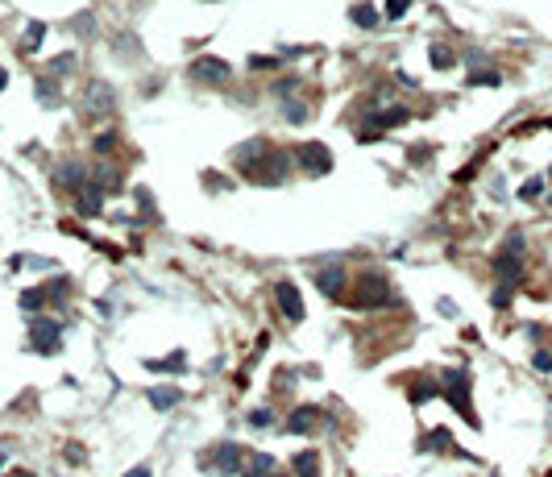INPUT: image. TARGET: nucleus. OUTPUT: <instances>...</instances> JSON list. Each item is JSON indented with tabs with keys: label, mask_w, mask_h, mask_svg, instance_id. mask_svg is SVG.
I'll return each instance as SVG.
<instances>
[{
	"label": "nucleus",
	"mask_w": 552,
	"mask_h": 477,
	"mask_svg": "<svg viewBox=\"0 0 552 477\" xmlns=\"http://www.w3.org/2000/svg\"><path fill=\"white\" fill-rule=\"evenodd\" d=\"M532 365H536V370H552V353H536Z\"/></svg>",
	"instance_id": "38"
},
{
	"label": "nucleus",
	"mask_w": 552,
	"mask_h": 477,
	"mask_svg": "<svg viewBox=\"0 0 552 477\" xmlns=\"http://www.w3.org/2000/svg\"><path fill=\"white\" fill-rule=\"evenodd\" d=\"M407 121H412V108H407V104H390V108L366 112L362 125H357V137H362V141H374V137H382L386 129H399V125H407Z\"/></svg>",
	"instance_id": "4"
},
{
	"label": "nucleus",
	"mask_w": 552,
	"mask_h": 477,
	"mask_svg": "<svg viewBox=\"0 0 552 477\" xmlns=\"http://www.w3.org/2000/svg\"><path fill=\"white\" fill-rule=\"evenodd\" d=\"M245 444H237V440H225V444H216L208 457H204V469L216 477H241V469H245Z\"/></svg>",
	"instance_id": "5"
},
{
	"label": "nucleus",
	"mask_w": 552,
	"mask_h": 477,
	"mask_svg": "<svg viewBox=\"0 0 552 477\" xmlns=\"http://www.w3.org/2000/svg\"><path fill=\"white\" fill-rule=\"evenodd\" d=\"M266 477H282V473H266Z\"/></svg>",
	"instance_id": "43"
},
{
	"label": "nucleus",
	"mask_w": 552,
	"mask_h": 477,
	"mask_svg": "<svg viewBox=\"0 0 552 477\" xmlns=\"http://www.w3.org/2000/svg\"><path fill=\"white\" fill-rule=\"evenodd\" d=\"M249 67H254V71H262V67L270 71V67H278V58H262V54H254V58H249Z\"/></svg>",
	"instance_id": "36"
},
{
	"label": "nucleus",
	"mask_w": 552,
	"mask_h": 477,
	"mask_svg": "<svg viewBox=\"0 0 552 477\" xmlns=\"http://www.w3.org/2000/svg\"><path fill=\"white\" fill-rule=\"evenodd\" d=\"M266 473H275V457H270V452H249L241 477H266Z\"/></svg>",
	"instance_id": "18"
},
{
	"label": "nucleus",
	"mask_w": 552,
	"mask_h": 477,
	"mask_svg": "<svg viewBox=\"0 0 552 477\" xmlns=\"http://www.w3.org/2000/svg\"><path fill=\"white\" fill-rule=\"evenodd\" d=\"M8 477H34V473H25V469H17V473H8Z\"/></svg>",
	"instance_id": "41"
},
{
	"label": "nucleus",
	"mask_w": 552,
	"mask_h": 477,
	"mask_svg": "<svg viewBox=\"0 0 552 477\" xmlns=\"http://www.w3.org/2000/svg\"><path fill=\"white\" fill-rule=\"evenodd\" d=\"M282 121L303 125V121H308V104H303V100H287V104H282Z\"/></svg>",
	"instance_id": "25"
},
{
	"label": "nucleus",
	"mask_w": 552,
	"mask_h": 477,
	"mask_svg": "<svg viewBox=\"0 0 552 477\" xmlns=\"http://www.w3.org/2000/svg\"><path fill=\"white\" fill-rule=\"evenodd\" d=\"M316 287H320V295L328 299H345V270L332 261L328 270H316Z\"/></svg>",
	"instance_id": "13"
},
{
	"label": "nucleus",
	"mask_w": 552,
	"mask_h": 477,
	"mask_svg": "<svg viewBox=\"0 0 552 477\" xmlns=\"http://www.w3.org/2000/svg\"><path fill=\"white\" fill-rule=\"evenodd\" d=\"M494 278H499L494 307H506L511 295H515V287H519V278H523V233H519V228L506 233L499 254H494Z\"/></svg>",
	"instance_id": "2"
},
{
	"label": "nucleus",
	"mask_w": 552,
	"mask_h": 477,
	"mask_svg": "<svg viewBox=\"0 0 552 477\" xmlns=\"http://www.w3.org/2000/svg\"><path fill=\"white\" fill-rule=\"evenodd\" d=\"M187 75L195 79V84H208V87H221L232 79V67L225 58H216V54H199L191 67H187Z\"/></svg>",
	"instance_id": "7"
},
{
	"label": "nucleus",
	"mask_w": 552,
	"mask_h": 477,
	"mask_svg": "<svg viewBox=\"0 0 552 477\" xmlns=\"http://www.w3.org/2000/svg\"><path fill=\"white\" fill-rule=\"evenodd\" d=\"M275 299H278V307H282V315L291 320V324H299L303 320V295L295 291V282H275Z\"/></svg>",
	"instance_id": "12"
},
{
	"label": "nucleus",
	"mask_w": 552,
	"mask_h": 477,
	"mask_svg": "<svg viewBox=\"0 0 552 477\" xmlns=\"http://www.w3.org/2000/svg\"><path fill=\"white\" fill-rule=\"evenodd\" d=\"M38 100L46 104V108H54L63 96H58V84H54V75H38Z\"/></svg>",
	"instance_id": "24"
},
{
	"label": "nucleus",
	"mask_w": 552,
	"mask_h": 477,
	"mask_svg": "<svg viewBox=\"0 0 552 477\" xmlns=\"http://www.w3.org/2000/svg\"><path fill=\"white\" fill-rule=\"evenodd\" d=\"M42 38H46V25L34 21V25L21 34V54H38V50H42Z\"/></svg>",
	"instance_id": "21"
},
{
	"label": "nucleus",
	"mask_w": 552,
	"mask_h": 477,
	"mask_svg": "<svg viewBox=\"0 0 552 477\" xmlns=\"http://www.w3.org/2000/svg\"><path fill=\"white\" fill-rule=\"evenodd\" d=\"M125 477H150V465H138V469H129Z\"/></svg>",
	"instance_id": "39"
},
{
	"label": "nucleus",
	"mask_w": 552,
	"mask_h": 477,
	"mask_svg": "<svg viewBox=\"0 0 552 477\" xmlns=\"http://www.w3.org/2000/svg\"><path fill=\"white\" fill-rule=\"evenodd\" d=\"M145 365H150V370H183V365H187V357H183V353H175V357H166V361H158V357H150Z\"/></svg>",
	"instance_id": "31"
},
{
	"label": "nucleus",
	"mask_w": 552,
	"mask_h": 477,
	"mask_svg": "<svg viewBox=\"0 0 552 477\" xmlns=\"http://www.w3.org/2000/svg\"><path fill=\"white\" fill-rule=\"evenodd\" d=\"M54 178H58V187H67V191H75V195L88 187V171H84L79 162H67V166H58V174H54Z\"/></svg>",
	"instance_id": "15"
},
{
	"label": "nucleus",
	"mask_w": 552,
	"mask_h": 477,
	"mask_svg": "<svg viewBox=\"0 0 552 477\" xmlns=\"http://www.w3.org/2000/svg\"><path fill=\"white\" fill-rule=\"evenodd\" d=\"M407 8H412V0H386V17H390V21H403Z\"/></svg>",
	"instance_id": "33"
},
{
	"label": "nucleus",
	"mask_w": 552,
	"mask_h": 477,
	"mask_svg": "<svg viewBox=\"0 0 552 477\" xmlns=\"http://www.w3.org/2000/svg\"><path fill=\"white\" fill-rule=\"evenodd\" d=\"M112 108H117V91L104 84V79H92L88 91H84V117L104 121V117H112Z\"/></svg>",
	"instance_id": "9"
},
{
	"label": "nucleus",
	"mask_w": 552,
	"mask_h": 477,
	"mask_svg": "<svg viewBox=\"0 0 552 477\" xmlns=\"http://www.w3.org/2000/svg\"><path fill=\"white\" fill-rule=\"evenodd\" d=\"M469 84L473 87H499L503 75H499V71H469Z\"/></svg>",
	"instance_id": "28"
},
{
	"label": "nucleus",
	"mask_w": 552,
	"mask_h": 477,
	"mask_svg": "<svg viewBox=\"0 0 552 477\" xmlns=\"http://www.w3.org/2000/svg\"><path fill=\"white\" fill-rule=\"evenodd\" d=\"M291 154L287 150H275V145H266V141H245V145H237V166L249 174L258 187H278L287 171H291Z\"/></svg>",
	"instance_id": "1"
},
{
	"label": "nucleus",
	"mask_w": 552,
	"mask_h": 477,
	"mask_svg": "<svg viewBox=\"0 0 552 477\" xmlns=\"http://www.w3.org/2000/svg\"><path fill=\"white\" fill-rule=\"evenodd\" d=\"M419 444H423V452H449V448H453V436L445 432V428H436V432L423 436Z\"/></svg>",
	"instance_id": "22"
},
{
	"label": "nucleus",
	"mask_w": 552,
	"mask_h": 477,
	"mask_svg": "<svg viewBox=\"0 0 552 477\" xmlns=\"http://www.w3.org/2000/svg\"><path fill=\"white\" fill-rule=\"evenodd\" d=\"M295 84H299V79H291V75H287V79H278V84H275V91H278V96H291V91H295Z\"/></svg>",
	"instance_id": "37"
},
{
	"label": "nucleus",
	"mask_w": 552,
	"mask_h": 477,
	"mask_svg": "<svg viewBox=\"0 0 552 477\" xmlns=\"http://www.w3.org/2000/svg\"><path fill=\"white\" fill-rule=\"evenodd\" d=\"M291 473H295V477H320V452H316V448H303V452H295V461H291Z\"/></svg>",
	"instance_id": "16"
},
{
	"label": "nucleus",
	"mask_w": 552,
	"mask_h": 477,
	"mask_svg": "<svg viewBox=\"0 0 552 477\" xmlns=\"http://www.w3.org/2000/svg\"><path fill=\"white\" fill-rule=\"evenodd\" d=\"M390 299H395V291H390V282H386L382 274H366V278H357L353 307H386Z\"/></svg>",
	"instance_id": "8"
},
{
	"label": "nucleus",
	"mask_w": 552,
	"mask_h": 477,
	"mask_svg": "<svg viewBox=\"0 0 552 477\" xmlns=\"http://www.w3.org/2000/svg\"><path fill=\"white\" fill-rule=\"evenodd\" d=\"M291 436H312V432H320L324 428V411L320 407H295L291 411V419L282 424Z\"/></svg>",
	"instance_id": "11"
},
{
	"label": "nucleus",
	"mask_w": 552,
	"mask_h": 477,
	"mask_svg": "<svg viewBox=\"0 0 552 477\" xmlns=\"http://www.w3.org/2000/svg\"><path fill=\"white\" fill-rule=\"evenodd\" d=\"M353 25H362V30H374L378 25V13H374V4H353Z\"/></svg>",
	"instance_id": "26"
},
{
	"label": "nucleus",
	"mask_w": 552,
	"mask_h": 477,
	"mask_svg": "<svg viewBox=\"0 0 552 477\" xmlns=\"http://www.w3.org/2000/svg\"><path fill=\"white\" fill-rule=\"evenodd\" d=\"M245 424L262 432V428H275V415H270V407H254V411L245 415Z\"/></svg>",
	"instance_id": "27"
},
{
	"label": "nucleus",
	"mask_w": 552,
	"mask_h": 477,
	"mask_svg": "<svg viewBox=\"0 0 552 477\" xmlns=\"http://www.w3.org/2000/svg\"><path fill=\"white\" fill-rule=\"evenodd\" d=\"M112 145H117V133H100V137L92 141V150H96V154H104V158L112 154Z\"/></svg>",
	"instance_id": "34"
},
{
	"label": "nucleus",
	"mask_w": 552,
	"mask_h": 477,
	"mask_svg": "<svg viewBox=\"0 0 552 477\" xmlns=\"http://www.w3.org/2000/svg\"><path fill=\"white\" fill-rule=\"evenodd\" d=\"M440 394V382H432V378H419L415 386H407V398L412 403H423V398H436Z\"/></svg>",
	"instance_id": "23"
},
{
	"label": "nucleus",
	"mask_w": 552,
	"mask_h": 477,
	"mask_svg": "<svg viewBox=\"0 0 552 477\" xmlns=\"http://www.w3.org/2000/svg\"><path fill=\"white\" fill-rule=\"evenodd\" d=\"M88 187H96L100 195H117V191H121V171H117V166H96V171L88 174Z\"/></svg>",
	"instance_id": "14"
},
{
	"label": "nucleus",
	"mask_w": 552,
	"mask_h": 477,
	"mask_svg": "<svg viewBox=\"0 0 552 477\" xmlns=\"http://www.w3.org/2000/svg\"><path fill=\"white\" fill-rule=\"evenodd\" d=\"M13 266H17V270H21V266H29V270H50L54 261H46V258H29V254H17V258H13Z\"/></svg>",
	"instance_id": "32"
},
{
	"label": "nucleus",
	"mask_w": 552,
	"mask_h": 477,
	"mask_svg": "<svg viewBox=\"0 0 552 477\" xmlns=\"http://www.w3.org/2000/svg\"><path fill=\"white\" fill-rule=\"evenodd\" d=\"M4 84H8V71H4V67H0V91H4Z\"/></svg>",
	"instance_id": "40"
},
{
	"label": "nucleus",
	"mask_w": 552,
	"mask_h": 477,
	"mask_svg": "<svg viewBox=\"0 0 552 477\" xmlns=\"http://www.w3.org/2000/svg\"><path fill=\"white\" fill-rule=\"evenodd\" d=\"M75 71V54H58L50 58V75H71Z\"/></svg>",
	"instance_id": "30"
},
{
	"label": "nucleus",
	"mask_w": 552,
	"mask_h": 477,
	"mask_svg": "<svg viewBox=\"0 0 552 477\" xmlns=\"http://www.w3.org/2000/svg\"><path fill=\"white\" fill-rule=\"evenodd\" d=\"M295 166L303 174H312V178H320V174L332 171V154H328V145H320V141H308V145H299L295 154Z\"/></svg>",
	"instance_id": "10"
},
{
	"label": "nucleus",
	"mask_w": 552,
	"mask_h": 477,
	"mask_svg": "<svg viewBox=\"0 0 552 477\" xmlns=\"http://www.w3.org/2000/svg\"><path fill=\"white\" fill-rule=\"evenodd\" d=\"M440 394L457 407L461 419H465L469 428H478V411H473V403H469V374H465V370H445V374H440Z\"/></svg>",
	"instance_id": "3"
},
{
	"label": "nucleus",
	"mask_w": 552,
	"mask_h": 477,
	"mask_svg": "<svg viewBox=\"0 0 552 477\" xmlns=\"http://www.w3.org/2000/svg\"><path fill=\"white\" fill-rule=\"evenodd\" d=\"M540 191H544V178H527V183L519 187V200H536Z\"/></svg>",
	"instance_id": "35"
},
{
	"label": "nucleus",
	"mask_w": 552,
	"mask_h": 477,
	"mask_svg": "<svg viewBox=\"0 0 552 477\" xmlns=\"http://www.w3.org/2000/svg\"><path fill=\"white\" fill-rule=\"evenodd\" d=\"M46 287H29V291H21V311H29V320L34 315H42V307H46Z\"/></svg>",
	"instance_id": "20"
},
{
	"label": "nucleus",
	"mask_w": 552,
	"mask_h": 477,
	"mask_svg": "<svg viewBox=\"0 0 552 477\" xmlns=\"http://www.w3.org/2000/svg\"><path fill=\"white\" fill-rule=\"evenodd\" d=\"M145 398H150V407H154V411H171V407H179V403H183V391H179V386H154Z\"/></svg>",
	"instance_id": "17"
},
{
	"label": "nucleus",
	"mask_w": 552,
	"mask_h": 477,
	"mask_svg": "<svg viewBox=\"0 0 552 477\" xmlns=\"http://www.w3.org/2000/svg\"><path fill=\"white\" fill-rule=\"evenodd\" d=\"M453 63H457V58L449 54V46H432V67H436V71H449Z\"/></svg>",
	"instance_id": "29"
},
{
	"label": "nucleus",
	"mask_w": 552,
	"mask_h": 477,
	"mask_svg": "<svg viewBox=\"0 0 552 477\" xmlns=\"http://www.w3.org/2000/svg\"><path fill=\"white\" fill-rule=\"evenodd\" d=\"M29 348L42 353V357L58 353V348H63V324H58L54 315H34V320H29Z\"/></svg>",
	"instance_id": "6"
},
{
	"label": "nucleus",
	"mask_w": 552,
	"mask_h": 477,
	"mask_svg": "<svg viewBox=\"0 0 552 477\" xmlns=\"http://www.w3.org/2000/svg\"><path fill=\"white\" fill-rule=\"evenodd\" d=\"M75 208H79V216H100V212H104V195H100L96 187H84V191L75 195Z\"/></svg>",
	"instance_id": "19"
},
{
	"label": "nucleus",
	"mask_w": 552,
	"mask_h": 477,
	"mask_svg": "<svg viewBox=\"0 0 552 477\" xmlns=\"http://www.w3.org/2000/svg\"><path fill=\"white\" fill-rule=\"evenodd\" d=\"M0 469H4V452H0Z\"/></svg>",
	"instance_id": "42"
}]
</instances>
